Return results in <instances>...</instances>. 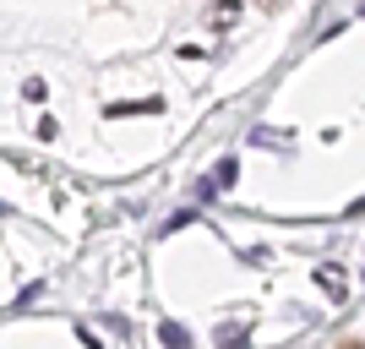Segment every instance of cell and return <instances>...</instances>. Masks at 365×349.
<instances>
[{
  "instance_id": "6da1fadb",
  "label": "cell",
  "mask_w": 365,
  "mask_h": 349,
  "mask_svg": "<svg viewBox=\"0 0 365 349\" xmlns=\"http://www.w3.org/2000/svg\"><path fill=\"white\" fill-rule=\"evenodd\" d=\"M235 6H240V0H218V6H213V28H224L229 16H235Z\"/></svg>"
},
{
  "instance_id": "7a4b0ae2",
  "label": "cell",
  "mask_w": 365,
  "mask_h": 349,
  "mask_svg": "<svg viewBox=\"0 0 365 349\" xmlns=\"http://www.w3.org/2000/svg\"><path fill=\"white\" fill-rule=\"evenodd\" d=\"M267 6H278V0H267Z\"/></svg>"
}]
</instances>
